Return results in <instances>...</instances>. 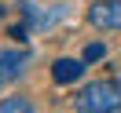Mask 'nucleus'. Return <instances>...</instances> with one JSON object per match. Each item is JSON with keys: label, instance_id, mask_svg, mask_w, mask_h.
Masks as SVG:
<instances>
[{"label": "nucleus", "instance_id": "nucleus-1", "mask_svg": "<svg viewBox=\"0 0 121 113\" xmlns=\"http://www.w3.org/2000/svg\"><path fill=\"white\" fill-rule=\"evenodd\" d=\"M77 113H117L121 109V80H92L73 95Z\"/></svg>", "mask_w": 121, "mask_h": 113}, {"label": "nucleus", "instance_id": "nucleus-2", "mask_svg": "<svg viewBox=\"0 0 121 113\" xmlns=\"http://www.w3.org/2000/svg\"><path fill=\"white\" fill-rule=\"evenodd\" d=\"M33 62V55L26 51V47H15V51H0V91H4V84L18 80V77L26 73V66Z\"/></svg>", "mask_w": 121, "mask_h": 113}, {"label": "nucleus", "instance_id": "nucleus-3", "mask_svg": "<svg viewBox=\"0 0 121 113\" xmlns=\"http://www.w3.org/2000/svg\"><path fill=\"white\" fill-rule=\"evenodd\" d=\"M88 22L95 29H121V0H95V4H88Z\"/></svg>", "mask_w": 121, "mask_h": 113}, {"label": "nucleus", "instance_id": "nucleus-4", "mask_svg": "<svg viewBox=\"0 0 121 113\" xmlns=\"http://www.w3.org/2000/svg\"><path fill=\"white\" fill-rule=\"evenodd\" d=\"M81 77H84V62H77V58H55L52 62V80L55 84H73Z\"/></svg>", "mask_w": 121, "mask_h": 113}, {"label": "nucleus", "instance_id": "nucleus-5", "mask_svg": "<svg viewBox=\"0 0 121 113\" xmlns=\"http://www.w3.org/2000/svg\"><path fill=\"white\" fill-rule=\"evenodd\" d=\"M0 113H37L33 109V102H26V98H4V102H0Z\"/></svg>", "mask_w": 121, "mask_h": 113}, {"label": "nucleus", "instance_id": "nucleus-6", "mask_svg": "<svg viewBox=\"0 0 121 113\" xmlns=\"http://www.w3.org/2000/svg\"><path fill=\"white\" fill-rule=\"evenodd\" d=\"M103 55H106V47H103V44H88V47H84V62H99Z\"/></svg>", "mask_w": 121, "mask_h": 113}, {"label": "nucleus", "instance_id": "nucleus-7", "mask_svg": "<svg viewBox=\"0 0 121 113\" xmlns=\"http://www.w3.org/2000/svg\"><path fill=\"white\" fill-rule=\"evenodd\" d=\"M117 80H121V69H117Z\"/></svg>", "mask_w": 121, "mask_h": 113}, {"label": "nucleus", "instance_id": "nucleus-8", "mask_svg": "<svg viewBox=\"0 0 121 113\" xmlns=\"http://www.w3.org/2000/svg\"><path fill=\"white\" fill-rule=\"evenodd\" d=\"M117 113H121V109H117Z\"/></svg>", "mask_w": 121, "mask_h": 113}]
</instances>
